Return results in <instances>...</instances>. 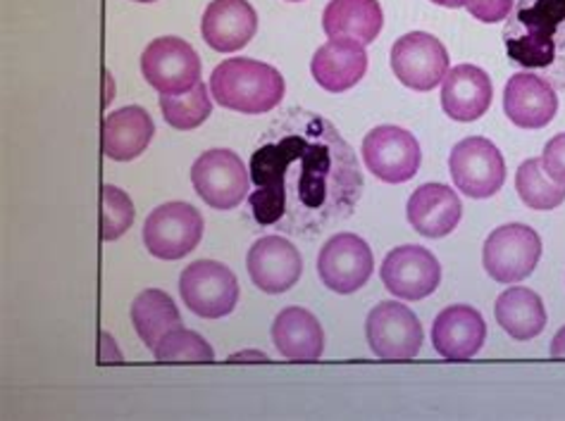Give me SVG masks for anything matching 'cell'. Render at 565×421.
Listing matches in <instances>:
<instances>
[{"instance_id": "obj_1", "label": "cell", "mask_w": 565, "mask_h": 421, "mask_svg": "<svg viewBox=\"0 0 565 421\" xmlns=\"http://www.w3.org/2000/svg\"><path fill=\"white\" fill-rule=\"evenodd\" d=\"M250 215L263 227L313 238L344 222L365 188L359 158L339 129L291 108L265 131L250 155Z\"/></svg>"}, {"instance_id": "obj_2", "label": "cell", "mask_w": 565, "mask_h": 421, "mask_svg": "<svg viewBox=\"0 0 565 421\" xmlns=\"http://www.w3.org/2000/svg\"><path fill=\"white\" fill-rule=\"evenodd\" d=\"M503 43L515 65L565 91V0H515Z\"/></svg>"}, {"instance_id": "obj_3", "label": "cell", "mask_w": 565, "mask_h": 421, "mask_svg": "<svg viewBox=\"0 0 565 421\" xmlns=\"http://www.w3.org/2000/svg\"><path fill=\"white\" fill-rule=\"evenodd\" d=\"M285 77L273 65L232 57L213 69L211 94L222 108L242 115H265L285 98Z\"/></svg>"}, {"instance_id": "obj_4", "label": "cell", "mask_w": 565, "mask_h": 421, "mask_svg": "<svg viewBox=\"0 0 565 421\" xmlns=\"http://www.w3.org/2000/svg\"><path fill=\"white\" fill-rule=\"evenodd\" d=\"M542 258V238L527 224H503L484 240L482 265L499 283L527 279Z\"/></svg>"}, {"instance_id": "obj_5", "label": "cell", "mask_w": 565, "mask_h": 421, "mask_svg": "<svg viewBox=\"0 0 565 421\" xmlns=\"http://www.w3.org/2000/svg\"><path fill=\"white\" fill-rule=\"evenodd\" d=\"M180 293L193 314L203 320H220L232 314L239 303V281L222 262L199 260L182 272Z\"/></svg>"}, {"instance_id": "obj_6", "label": "cell", "mask_w": 565, "mask_h": 421, "mask_svg": "<svg viewBox=\"0 0 565 421\" xmlns=\"http://www.w3.org/2000/svg\"><path fill=\"white\" fill-rule=\"evenodd\" d=\"M203 217L189 203H166L156 207L143 224V244L153 258L182 260L203 238Z\"/></svg>"}, {"instance_id": "obj_7", "label": "cell", "mask_w": 565, "mask_h": 421, "mask_svg": "<svg viewBox=\"0 0 565 421\" xmlns=\"http://www.w3.org/2000/svg\"><path fill=\"white\" fill-rule=\"evenodd\" d=\"M191 184L211 207L232 209L248 195L250 172L232 150L213 148L193 162Z\"/></svg>"}, {"instance_id": "obj_8", "label": "cell", "mask_w": 565, "mask_h": 421, "mask_svg": "<svg viewBox=\"0 0 565 421\" xmlns=\"http://www.w3.org/2000/svg\"><path fill=\"white\" fill-rule=\"evenodd\" d=\"M449 172L456 188L475 201L492 198L505 182L503 155L492 141L482 137H470L454 145Z\"/></svg>"}, {"instance_id": "obj_9", "label": "cell", "mask_w": 565, "mask_h": 421, "mask_svg": "<svg viewBox=\"0 0 565 421\" xmlns=\"http://www.w3.org/2000/svg\"><path fill=\"white\" fill-rule=\"evenodd\" d=\"M363 160L367 170L384 184H404L418 174L423 150L411 131L382 125L363 141Z\"/></svg>"}, {"instance_id": "obj_10", "label": "cell", "mask_w": 565, "mask_h": 421, "mask_svg": "<svg viewBox=\"0 0 565 421\" xmlns=\"http://www.w3.org/2000/svg\"><path fill=\"white\" fill-rule=\"evenodd\" d=\"M141 74L160 94H186L199 84L201 60L184 39L162 36L146 46Z\"/></svg>"}, {"instance_id": "obj_11", "label": "cell", "mask_w": 565, "mask_h": 421, "mask_svg": "<svg viewBox=\"0 0 565 421\" xmlns=\"http://www.w3.org/2000/svg\"><path fill=\"white\" fill-rule=\"evenodd\" d=\"M365 336L370 350L382 359H413L423 348L420 320L394 300H384L370 310Z\"/></svg>"}, {"instance_id": "obj_12", "label": "cell", "mask_w": 565, "mask_h": 421, "mask_svg": "<svg viewBox=\"0 0 565 421\" xmlns=\"http://www.w3.org/2000/svg\"><path fill=\"white\" fill-rule=\"evenodd\" d=\"M392 69L396 79L413 91H433L449 72V53L437 36L411 32L394 43Z\"/></svg>"}, {"instance_id": "obj_13", "label": "cell", "mask_w": 565, "mask_h": 421, "mask_svg": "<svg viewBox=\"0 0 565 421\" xmlns=\"http://www.w3.org/2000/svg\"><path fill=\"white\" fill-rule=\"evenodd\" d=\"M375 258L373 250L361 236L337 234L320 250L318 274L327 289L349 295L355 293L373 277Z\"/></svg>"}, {"instance_id": "obj_14", "label": "cell", "mask_w": 565, "mask_h": 421, "mask_svg": "<svg viewBox=\"0 0 565 421\" xmlns=\"http://www.w3.org/2000/svg\"><path fill=\"white\" fill-rule=\"evenodd\" d=\"M380 277L384 289L401 300H423L437 291L441 265L423 246H401L386 255Z\"/></svg>"}, {"instance_id": "obj_15", "label": "cell", "mask_w": 565, "mask_h": 421, "mask_svg": "<svg viewBox=\"0 0 565 421\" xmlns=\"http://www.w3.org/2000/svg\"><path fill=\"white\" fill-rule=\"evenodd\" d=\"M246 267L250 281L263 293H287L303 274V258L299 248L285 236H263L250 246Z\"/></svg>"}, {"instance_id": "obj_16", "label": "cell", "mask_w": 565, "mask_h": 421, "mask_svg": "<svg viewBox=\"0 0 565 421\" xmlns=\"http://www.w3.org/2000/svg\"><path fill=\"white\" fill-rule=\"evenodd\" d=\"M503 110L520 129H542L558 112L556 88L534 72H518L503 88Z\"/></svg>"}, {"instance_id": "obj_17", "label": "cell", "mask_w": 565, "mask_h": 421, "mask_svg": "<svg viewBox=\"0 0 565 421\" xmlns=\"http://www.w3.org/2000/svg\"><path fill=\"white\" fill-rule=\"evenodd\" d=\"M258 32V14L248 0H213L201 20L203 41L213 51L234 53Z\"/></svg>"}, {"instance_id": "obj_18", "label": "cell", "mask_w": 565, "mask_h": 421, "mask_svg": "<svg viewBox=\"0 0 565 421\" xmlns=\"http://www.w3.org/2000/svg\"><path fill=\"white\" fill-rule=\"evenodd\" d=\"M487 324L482 314L470 305H451L437 314L433 324V345L446 359H470L482 350Z\"/></svg>"}, {"instance_id": "obj_19", "label": "cell", "mask_w": 565, "mask_h": 421, "mask_svg": "<svg viewBox=\"0 0 565 421\" xmlns=\"http://www.w3.org/2000/svg\"><path fill=\"white\" fill-rule=\"evenodd\" d=\"M494 98L489 74L475 65H458L441 82V108L456 122L480 119Z\"/></svg>"}, {"instance_id": "obj_20", "label": "cell", "mask_w": 565, "mask_h": 421, "mask_svg": "<svg viewBox=\"0 0 565 421\" xmlns=\"http://www.w3.org/2000/svg\"><path fill=\"white\" fill-rule=\"evenodd\" d=\"M313 79L330 94H344L367 72L365 46L351 39H330L320 46L310 63Z\"/></svg>"}, {"instance_id": "obj_21", "label": "cell", "mask_w": 565, "mask_h": 421, "mask_svg": "<svg viewBox=\"0 0 565 421\" xmlns=\"http://www.w3.org/2000/svg\"><path fill=\"white\" fill-rule=\"evenodd\" d=\"M406 215L411 227L427 238L449 236L463 215L456 191L444 184H425L411 195Z\"/></svg>"}, {"instance_id": "obj_22", "label": "cell", "mask_w": 565, "mask_h": 421, "mask_svg": "<svg viewBox=\"0 0 565 421\" xmlns=\"http://www.w3.org/2000/svg\"><path fill=\"white\" fill-rule=\"evenodd\" d=\"M156 125L151 115H148L139 105H129V108L115 110L103 119V155L127 162L139 158L148 143L153 141Z\"/></svg>"}, {"instance_id": "obj_23", "label": "cell", "mask_w": 565, "mask_h": 421, "mask_svg": "<svg viewBox=\"0 0 565 421\" xmlns=\"http://www.w3.org/2000/svg\"><path fill=\"white\" fill-rule=\"evenodd\" d=\"M384 26L377 0H330L322 12V29L330 39H351L370 46Z\"/></svg>"}, {"instance_id": "obj_24", "label": "cell", "mask_w": 565, "mask_h": 421, "mask_svg": "<svg viewBox=\"0 0 565 421\" xmlns=\"http://www.w3.org/2000/svg\"><path fill=\"white\" fill-rule=\"evenodd\" d=\"M273 343L281 357L299 359H318L324 353V331L313 312L303 307H287L277 314L273 324Z\"/></svg>"}, {"instance_id": "obj_25", "label": "cell", "mask_w": 565, "mask_h": 421, "mask_svg": "<svg viewBox=\"0 0 565 421\" xmlns=\"http://www.w3.org/2000/svg\"><path fill=\"white\" fill-rule=\"evenodd\" d=\"M494 314L499 326L515 341L537 338L546 326V307L542 298L530 289H523V285L503 291L497 300Z\"/></svg>"}, {"instance_id": "obj_26", "label": "cell", "mask_w": 565, "mask_h": 421, "mask_svg": "<svg viewBox=\"0 0 565 421\" xmlns=\"http://www.w3.org/2000/svg\"><path fill=\"white\" fill-rule=\"evenodd\" d=\"M131 324L146 348H156L158 341L174 328H182V314L174 300L158 289L141 291L131 303Z\"/></svg>"}, {"instance_id": "obj_27", "label": "cell", "mask_w": 565, "mask_h": 421, "mask_svg": "<svg viewBox=\"0 0 565 421\" xmlns=\"http://www.w3.org/2000/svg\"><path fill=\"white\" fill-rule=\"evenodd\" d=\"M515 188L520 201L532 209H540V213H548V209H556L561 203H565V186L548 176L542 158H532L520 164Z\"/></svg>"}, {"instance_id": "obj_28", "label": "cell", "mask_w": 565, "mask_h": 421, "mask_svg": "<svg viewBox=\"0 0 565 421\" xmlns=\"http://www.w3.org/2000/svg\"><path fill=\"white\" fill-rule=\"evenodd\" d=\"M160 110L166 122L180 131L201 127L213 115V102L205 84H196L186 94H160Z\"/></svg>"}, {"instance_id": "obj_29", "label": "cell", "mask_w": 565, "mask_h": 421, "mask_svg": "<svg viewBox=\"0 0 565 421\" xmlns=\"http://www.w3.org/2000/svg\"><path fill=\"white\" fill-rule=\"evenodd\" d=\"M158 363H213L215 353L203 336L186 328H174L153 348Z\"/></svg>"}, {"instance_id": "obj_30", "label": "cell", "mask_w": 565, "mask_h": 421, "mask_svg": "<svg viewBox=\"0 0 565 421\" xmlns=\"http://www.w3.org/2000/svg\"><path fill=\"white\" fill-rule=\"evenodd\" d=\"M103 195V222H100V236L103 240H117L122 234L129 231L137 217V209L125 191L117 186L106 184L100 188Z\"/></svg>"}, {"instance_id": "obj_31", "label": "cell", "mask_w": 565, "mask_h": 421, "mask_svg": "<svg viewBox=\"0 0 565 421\" xmlns=\"http://www.w3.org/2000/svg\"><path fill=\"white\" fill-rule=\"evenodd\" d=\"M515 0H470L466 6L475 20L484 24H497L503 22L513 12Z\"/></svg>"}, {"instance_id": "obj_32", "label": "cell", "mask_w": 565, "mask_h": 421, "mask_svg": "<svg viewBox=\"0 0 565 421\" xmlns=\"http://www.w3.org/2000/svg\"><path fill=\"white\" fill-rule=\"evenodd\" d=\"M542 162L548 176L565 186V133H558V137H554L544 145Z\"/></svg>"}, {"instance_id": "obj_33", "label": "cell", "mask_w": 565, "mask_h": 421, "mask_svg": "<svg viewBox=\"0 0 565 421\" xmlns=\"http://www.w3.org/2000/svg\"><path fill=\"white\" fill-rule=\"evenodd\" d=\"M552 357H565V326L558 331L552 341Z\"/></svg>"}, {"instance_id": "obj_34", "label": "cell", "mask_w": 565, "mask_h": 421, "mask_svg": "<svg viewBox=\"0 0 565 421\" xmlns=\"http://www.w3.org/2000/svg\"><path fill=\"white\" fill-rule=\"evenodd\" d=\"M433 3H437L441 8H466L470 0H433Z\"/></svg>"}, {"instance_id": "obj_35", "label": "cell", "mask_w": 565, "mask_h": 421, "mask_svg": "<svg viewBox=\"0 0 565 421\" xmlns=\"http://www.w3.org/2000/svg\"><path fill=\"white\" fill-rule=\"evenodd\" d=\"M234 357H256V359H267L265 353H244V355H234ZM232 357V359H234Z\"/></svg>"}, {"instance_id": "obj_36", "label": "cell", "mask_w": 565, "mask_h": 421, "mask_svg": "<svg viewBox=\"0 0 565 421\" xmlns=\"http://www.w3.org/2000/svg\"><path fill=\"white\" fill-rule=\"evenodd\" d=\"M137 3H156V0H137Z\"/></svg>"}, {"instance_id": "obj_37", "label": "cell", "mask_w": 565, "mask_h": 421, "mask_svg": "<svg viewBox=\"0 0 565 421\" xmlns=\"http://www.w3.org/2000/svg\"><path fill=\"white\" fill-rule=\"evenodd\" d=\"M289 3H301V0H289Z\"/></svg>"}]
</instances>
